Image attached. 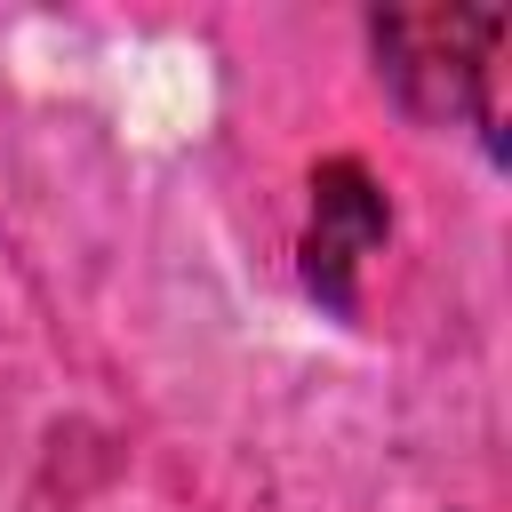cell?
I'll return each mask as SVG.
<instances>
[{
  "instance_id": "cell-1",
  "label": "cell",
  "mask_w": 512,
  "mask_h": 512,
  "mask_svg": "<svg viewBox=\"0 0 512 512\" xmlns=\"http://www.w3.org/2000/svg\"><path fill=\"white\" fill-rule=\"evenodd\" d=\"M496 48H504V8H384L376 16L384 80L424 120L464 112L496 80Z\"/></svg>"
},
{
  "instance_id": "cell-2",
  "label": "cell",
  "mask_w": 512,
  "mask_h": 512,
  "mask_svg": "<svg viewBox=\"0 0 512 512\" xmlns=\"http://www.w3.org/2000/svg\"><path fill=\"white\" fill-rule=\"evenodd\" d=\"M384 240V200L352 160H328L312 176V232H304V272L328 304H352V272Z\"/></svg>"
}]
</instances>
